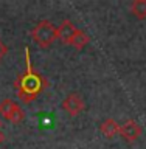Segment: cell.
Masks as SVG:
<instances>
[{
	"mask_svg": "<svg viewBox=\"0 0 146 149\" xmlns=\"http://www.w3.org/2000/svg\"><path fill=\"white\" fill-rule=\"evenodd\" d=\"M25 72H22L14 81V87L17 90V96L23 102H31L36 100L42 92L48 87V81L44 74H41L37 70L33 68L31 58H30V48H25Z\"/></svg>",
	"mask_w": 146,
	"mask_h": 149,
	"instance_id": "1",
	"label": "cell"
},
{
	"mask_svg": "<svg viewBox=\"0 0 146 149\" xmlns=\"http://www.w3.org/2000/svg\"><path fill=\"white\" fill-rule=\"evenodd\" d=\"M31 39L39 47L47 48L58 39V28L50 20H39L31 30Z\"/></svg>",
	"mask_w": 146,
	"mask_h": 149,
	"instance_id": "2",
	"label": "cell"
},
{
	"mask_svg": "<svg viewBox=\"0 0 146 149\" xmlns=\"http://www.w3.org/2000/svg\"><path fill=\"white\" fill-rule=\"evenodd\" d=\"M0 115L6 121L14 123V124L22 123L23 118H25V113H23L22 107L17 102H14L13 100H9V98H6V100H3L0 102Z\"/></svg>",
	"mask_w": 146,
	"mask_h": 149,
	"instance_id": "3",
	"label": "cell"
},
{
	"mask_svg": "<svg viewBox=\"0 0 146 149\" xmlns=\"http://www.w3.org/2000/svg\"><path fill=\"white\" fill-rule=\"evenodd\" d=\"M86 102H84L82 96L79 93H68L65 96V100L62 101V109L67 112L70 116H76L84 110Z\"/></svg>",
	"mask_w": 146,
	"mask_h": 149,
	"instance_id": "4",
	"label": "cell"
},
{
	"mask_svg": "<svg viewBox=\"0 0 146 149\" xmlns=\"http://www.w3.org/2000/svg\"><path fill=\"white\" fill-rule=\"evenodd\" d=\"M120 135L126 141H135L142 135V126L135 120H128L120 126Z\"/></svg>",
	"mask_w": 146,
	"mask_h": 149,
	"instance_id": "5",
	"label": "cell"
},
{
	"mask_svg": "<svg viewBox=\"0 0 146 149\" xmlns=\"http://www.w3.org/2000/svg\"><path fill=\"white\" fill-rule=\"evenodd\" d=\"M78 28L73 25L72 20L65 19V20L61 22V25L58 26V39L62 42V44H68L70 39L73 37V34L76 33Z\"/></svg>",
	"mask_w": 146,
	"mask_h": 149,
	"instance_id": "6",
	"label": "cell"
},
{
	"mask_svg": "<svg viewBox=\"0 0 146 149\" xmlns=\"http://www.w3.org/2000/svg\"><path fill=\"white\" fill-rule=\"evenodd\" d=\"M100 130L106 135L107 138H114L117 134H120V124L114 118H107L101 123Z\"/></svg>",
	"mask_w": 146,
	"mask_h": 149,
	"instance_id": "7",
	"label": "cell"
},
{
	"mask_svg": "<svg viewBox=\"0 0 146 149\" xmlns=\"http://www.w3.org/2000/svg\"><path fill=\"white\" fill-rule=\"evenodd\" d=\"M89 42H90V37H89V34L86 31H82V30H76V33L73 34V37L70 39L68 42V45H72L75 47V48H78V50H81L84 48Z\"/></svg>",
	"mask_w": 146,
	"mask_h": 149,
	"instance_id": "8",
	"label": "cell"
},
{
	"mask_svg": "<svg viewBox=\"0 0 146 149\" xmlns=\"http://www.w3.org/2000/svg\"><path fill=\"white\" fill-rule=\"evenodd\" d=\"M131 13L137 19L146 17V0H132L131 2Z\"/></svg>",
	"mask_w": 146,
	"mask_h": 149,
	"instance_id": "9",
	"label": "cell"
},
{
	"mask_svg": "<svg viewBox=\"0 0 146 149\" xmlns=\"http://www.w3.org/2000/svg\"><path fill=\"white\" fill-rule=\"evenodd\" d=\"M6 53H8V47L5 45L2 40H0V61H2V58H3V56L6 54Z\"/></svg>",
	"mask_w": 146,
	"mask_h": 149,
	"instance_id": "10",
	"label": "cell"
},
{
	"mask_svg": "<svg viewBox=\"0 0 146 149\" xmlns=\"http://www.w3.org/2000/svg\"><path fill=\"white\" fill-rule=\"evenodd\" d=\"M3 141H5V134L2 132V130H0V144H2Z\"/></svg>",
	"mask_w": 146,
	"mask_h": 149,
	"instance_id": "11",
	"label": "cell"
},
{
	"mask_svg": "<svg viewBox=\"0 0 146 149\" xmlns=\"http://www.w3.org/2000/svg\"><path fill=\"white\" fill-rule=\"evenodd\" d=\"M0 127H2V121H0Z\"/></svg>",
	"mask_w": 146,
	"mask_h": 149,
	"instance_id": "12",
	"label": "cell"
}]
</instances>
